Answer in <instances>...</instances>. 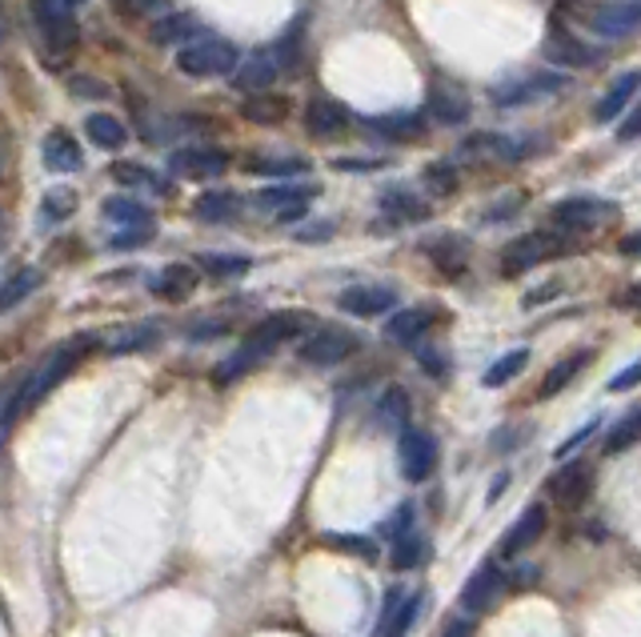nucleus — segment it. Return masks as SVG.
<instances>
[{
	"label": "nucleus",
	"instance_id": "60",
	"mask_svg": "<svg viewBox=\"0 0 641 637\" xmlns=\"http://www.w3.org/2000/svg\"><path fill=\"white\" fill-rule=\"evenodd\" d=\"M617 306H621V309H641V285H629V289L617 297Z\"/></svg>",
	"mask_w": 641,
	"mask_h": 637
},
{
	"label": "nucleus",
	"instance_id": "63",
	"mask_svg": "<svg viewBox=\"0 0 641 637\" xmlns=\"http://www.w3.org/2000/svg\"><path fill=\"white\" fill-rule=\"evenodd\" d=\"M61 4H65V9H80V4H85V0H61Z\"/></svg>",
	"mask_w": 641,
	"mask_h": 637
},
{
	"label": "nucleus",
	"instance_id": "56",
	"mask_svg": "<svg viewBox=\"0 0 641 637\" xmlns=\"http://www.w3.org/2000/svg\"><path fill=\"white\" fill-rule=\"evenodd\" d=\"M406 525H413V505H401V509H397V518L385 525V537H397V533H406Z\"/></svg>",
	"mask_w": 641,
	"mask_h": 637
},
{
	"label": "nucleus",
	"instance_id": "1",
	"mask_svg": "<svg viewBox=\"0 0 641 637\" xmlns=\"http://www.w3.org/2000/svg\"><path fill=\"white\" fill-rule=\"evenodd\" d=\"M92 349H97V337L92 333H80V337H68V341H61V346L49 353V358L40 361L37 369L28 373L25 381H21V389L16 393H9V405H4V429H13L16 417H21V410H28V405H37L40 398H49L61 381H65L68 373L77 369L80 361L89 358Z\"/></svg>",
	"mask_w": 641,
	"mask_h": 637
},
{
	"label": "nucleus",
	"instance_id": "12",
	"mask_svg": "<svg viewBox=\"0 0 641 637\" xmlns=\"http://www.w3.org/2000/svg\"><path fill=\"white\" fill-rule=\"evenodd\" d=\"M425 113H430L437 125L458 129V125H465V120L473 117V101H470V93H465L461 84H453V80H437V84H430Z\"/></svg>",
	"mask_w": 641,
	"mask_h": 637
},
{
	"label": "nucleus",
	"instance_id": "44",
	"mask_svg": "<svg viewBox=\"0 0 641 637\" xmlns=\"http://www.w3.org/2000/svg\"><path fill=\"white\" fill-rule=\"evenodd\" d=\"M73 212H77V193L73 188H53V193H44V200H40V221L44 225L68 221Z\"/></svg>",
	"mask_w": 641,
	"mask_h": 637
},
{
	"label": "nucleus",
	"instance_id": "13",
	"mask_svg": "<svg viewBox=\"0 0 641 637\" xmlns=\"http://www.w3.org/2000/svg\"><path fill=\"white\" fill-rule=\"evenodd\" d=\"M377 209L389 225H421V221L430 217V205H425L409 185H401V181H393V185L381 188Z\"/></svg>",
	"mask_w": 641,
	"mask_h": 637
},
{
	"label": "nucleus",
	"instance_id": "25",
	"mask_svg": "<svg viewBox=\"0 0 641 637\" xmlns=\"http://www.w3.org/2000/svg\"><path fill=\"white\" fill-rule=\"evenodd\" d=\"M40 160H44V169L68 177V173H80L85 153H80V145L65 133V129H53V133L44 136V145H40Z\"/></svg>",
	"mask_w": 641,
	"mask_h": 637
},
{
	"label": "nucleus",
	"instance_id": "24",
	"mask_svg": "<svg viewBox=\"0 0 641 637\" xmlns=\"http://www.w3.org/2000/svg\"><path fill=\"white\" fill-rule=\"evenodd\" d=\"M241 209H245V200L236 197L233 188H209L193 200V217L205 225H229L241 217Z\"/></svg>",
	"mask_w": 641,
	"mask_h": 637
},
{
	"label": "nucleus",
	"instance_id": "18",
	"mask_svg": "<svg viewBox=\"0 0 641 637\" xmlns=\"http://www.w3.org/2000/svg\"><path fill=\"white\" fill-rule=\"evenodd\" d=\"M550 497L562 509H577V505L586 502L589 493H593V469L589 465H581V461H574V465H565V469H557L550 478Z\"/></svg>",
	"mask_w": 641,
	"mask_h": 637
},
{
	"label": "nucleus",
	"instance_id": "47",
	"mask_svg": "<svg viewBox=\"0 0 641 637\" xmlns=\"http://www.w3.org/2000/svg\"><path fill=\"white\" fill-rule=\"evenodd\" d=\"M589 13H593L589 0H557L553 4V21L557 25H565V21H589Z\"/></svg>",
	"mask_w": 641,
	"mask_h": 637
},
{
	"label": "nucleus",
	"instance_id": "31",
	"mask_svg": "<svg viewBox=\"0 0 641 637\" xmlns=\"http://www.w3.org/2000/svg\"><path fill=\"white\" fill-rule=\"evenodd\" d=\"M205 32V25L196 21L193 13H169V16H157V25H153V40L157 44H189L193 37H201Z\"/></svg>",
	"mask_w": 641,
	"mask_h": 637
},
{
	"label": "nucleus",
	"instance_id": "6",
	"mask_svg": "<svg viewBox=\"0 0 641 637\" xmlns=\"http://www.w3.org/2000/svg\"><path fill=\"white\" fill-rule=\"evenodd\" d=\"M309 325H313V321L305 317V313H293V309H285V313H269V317H261L257 325H253L241 349H249L253 358L265 361L273 349L285 346V341H302L305 333H309Z\"/></svg>",
	"mask_w": 641,
	"mask_h": 637
},
{
	"label": "nucleus",
	"instance_id": "23",
	"mask_svg": "<svg viewBox=\"0 0 641 637\" xmlns=\"http://www.w3.org/2000/svg\"><path fill=\"white\" fill-rule=\"evenodd\" d=\"M421 606V594H401V589H389L385 598V610H381V622L373 625V637H406V629L413 625Z\"/></svg>",
	"mask_w": 641,
	"mask_h": 637
},
{
	"label": "nucleus",
	"instance_id": "34",
	"mask_svg": "<svg viewBox=\"0 0 641 637\" xmlns=\"http://www.w3.org/2000/svg\"><path fill=\"white\" fill-rule=\"evenodd\" d=\"M317 185H297V181H277V185L261 188L257 197H253V205L257 209H269L277 217V212L285 209V205H297V200H313Z\"/></svg>",
	"mask_w": 641,
	"mask_h": 637
},
{
	"label": "nucleus",
	"instance_id": "16",
	"mask_svg": "<svg viewBox=\"0 0 641 637\" xmlns=\"http://www.w3.org/2000/svg\"><path fill=\"white\" fill-rule=\"evenodd\" d=\"M337 306L354 317H381L397 309V289L393 285H349L337 297Z\"/></svg>",
	"mask_w": 641,
	"mask_h": 637
},
{
	"label": "nucleus",
	"instance_id": "42",
	"mask_svg": "<svg viewBox=\"0 0 641 637\" xmlns=\"http://www.w3.org/2000/svg\"><path fill=\"white\" fill-rule=\"evenodd\" d=\"M425 188H430L433 197H449V193H458L461 177H458V165L453 160H430L425 165V173H421Z\"/></svg>",
	"mask_w": 641,
	"mask_h": 637
},
{
	"label": "nucleus",
	"instance_id": "9",
	"mask_svg": "<svg viewBox=\"0 0 641 637\" xmlns=\"http://www.w3.org/2000/svg\"><path fill=\"white\" fill-rule=\"evenodd\" d=\"M172 173L189 177V181H221L229 173V157L217 145H184L169 157Z\"/></svg>",
	"mask_w": 641,
	"mask_h": 637
},
{
	"label": "nucleus",
	"instance_id": "38",
	"mask_svg": "<svg viewBox=\"0 0 641 637\" xmlns=\"http://www.w3.org/2000/svg\"><path fill=\"white\" fill-rule=\"evenodd\" d=\"M393 566L397 570H418L421 561L430 558V542L421 537V533H413V530H406V533H397L393 537Z\"/></svg>",
	"mask_w": 641,
	"mask_h": 637
},
{
	"label": "nucleus",
	"instance_id": "59",
	"mask_svg": "<svg viewBox=\"0 0 641 637\" xmlns=\"http://www.w3.org/2000/svg\"><path fill=\"white\" fill-rule=\"evenodd\" d=\"M333 545H341V549H357V554H366V558H373V549H369V542H361V537H329Z\"/></svg>",
	"mask_w": 641,
	"mask_h": 637
},
{
	"label": "nucleus",
	"instance_id": "10",
	"mask_svg": "<svg viewBox=\"0 0 641 637\" xmlns=\"http://www.w3.org/2000/svg\"><path fill=\"white\" fill-rule=\"evenodd\" d=\"M401 473L406 481H430L433 469H437V438L425 433V429H401Z\"/></svg>",
	"mask_w": 641,
	"mask_h": 637
},
{
	"label": "nucleus",
	"instance_id": "46",
	"mask_svg": "<svg viewBox=\"0 0 641 637\" xmlns=\"http://www.w3.org/2000/svg\"><path fill=\"white\" fill-rule=\"evenodd\" d=\"M253 365H257V358H253L249 349H236V353H229V358L213 369V381H217V386H229V381H236V377H245Z\"/></svg>",
	"mask_w": 641,
	"mask_h": 637
},
{
	"label": "nucleus",
	"instance_id": "62",
	"mask_svg": "<svg viewBox=\"0 0 641 637\" xmlns=\"http://www.w3.org/2000/svg\"><path fill=\"white\" fill-rule=\"evenodd\" d=\"M77 93L80 96H105V89H101V80H77Z\"/></svg>",
	"mask_w": 641,
	"mask_h": 637
},
{
	"label": "nucleus",
	"instance_id": "2",
	"mask_svg": "<svg viewBox=\"0 0 641 637\" xmlns=\"http://www.w3.org/2000/svg\"><path fill=\"white\" fill-rule=\"evenodd\" d=\"M177 68H181L184 77H196V80L225 77V73H236V68H241V53H236L233 40L201 32V37H193L189 44L177 49Z\"/></svg>",
	"mask_w": 641,
	"mask_h": 637
},
{
	"label": "nucleus",
	"instance_id": "19",
	"mask_svg": "<svg viewBox=\"0 0 641 637\" xmlns=\"http://www.w3.org/2000/svg\"><path fill=\"white\" fill-rule=\"evenodd\" d=\"M546 53H550L553 65H565V68H589V65H598V61H602L598 49H589L586 40H577L574 32H569L565 25H557V21H553V28H550Z\"/></svg>",
	"mask_w": 641,
	"mask_h": 637
},
{
	"label": "nucleus",
	"instance_id": "15",
	"mask_svg": "<svg viewBox=\"0 0 641 637\" xmlns=\"http://www.w3.org/2000/svg\"><path fill=\"white\" fill-rule=\"evenodd\" d=\"M354 125V113L333 101V96H313L309 105H305V129L317 136V141H333L341 136L345 129Z\"/></svg>",
	"mask_w": 641,
	"mask_h": 637
},
{
	"label": "nucleus",
	"instance_id": "36",
	"mask_svg": "<svg viewBox=\"0 0 641 637\" xmlns=\"http://www.w3.org/2000/svg\"><path fill=\"white\" fill-rule=\"evenodd\" d=\"M157 341H161L157 321H141V325H132V329L120 333L117 341L108 346V353H113V358H125V353H144V349H153Z\"/></svg>",
	"mask_w": 641,
	"mask_h": 637
},
{
	"label": "nucleus",
	"instance_id": "50",
	"mask_svg": "<svg viewBox=\"0 0 641 637\" xmlns=\"http://www.w3.org/2000/svg\"><path fill=\"white\" fill-rule=\"evenodd\" d=\"M641 136V101L633 108H629L626 117L617 120V141H621V145H629V141H638Z\"/></svg>",
	"mask_w": 641,
	"mask_h": 637
},
{
	"label": "nucleus",
	"instance_id": "48",
	"mask_svg": "<svg viewBox=\"0 0 641 637\" xmlns=\"http://www.w3.org/2000/svg\"><path fill=\"white\" fill-rule=\"evenodd\" d=\"M169 9V0H117L120 16H161Z\"/></svg>",
	"mask_w": 641,
	"mask_h": 637
},
{
	"label": "nucleus",
	"instance_id": "5",
	"mask_svg": "<svg viewBox=\"0 0 641 637\" xmlns=\"http://www.w3.org/2000/svg\"><path fill=\"white\" fill-rule=\"evenodd\" d=\"M33 25L49 53L68 56L80 49V25L73 21V9H65L61 0H33Z\"/></svg>",
	"mask_w": 641,
	"mask_h": 637
},
{
	"label": "nucleus",
	"instance_id": "35",
	"mask_svg": "<svg viewBox=\"0 0 641 637\" xmlns=\"http://www.w3.org/2000/svg\"><path fill=\"white\" fill-rule=\"evenodd\" d=\"M589 361H593V353H589V349H581V353H574V358L557 361V365H553V369L541 377V389H537V398H557V393H562V389L574 381L577 373L586 369Z\"/></svg>",
	"mask_w": 641,
	"mask_h": 637
},
{
	"label": "nucleus",
	"instance_id": "54",
	"mask_svg": "<svg viewBox=\"0 0 641 637\" xmlns=\"http://www.w3.org/2000/svg\"><path fill=\"white\" fill-rule=\"evenodd\" d=\"M333 169H341V173H377L381 160H349V157H337V160H333Z\"/></svg>",
	"mask_w": 641,
	"mask_h": 637
},
{
	"label": "nucleus",
	"instance_id": "4",
	"mask_svg": "<svg viewBox=\"0 0 641 637\" xmlns=\"http://www.w3.org/2000/svg\"><path fill=\"white\" fill-rule=\"evenodd\" d=\"M361 349V337L349 329H341V325H317V329H309L302 337V346H297V353H302L305 365H317V369H333V365H341V361H349Z\"/></svg>",
	"mask_w": 641,
	"mask_h": 637
},
{
	"label": "nucleus",
	"instance_id": "32",
	"mask_svg": "<svg viewBox=\"0 0 641 637\" xmlns=\"http://www.w3.org/2000/svg\"><path fill=\"white\" fill-rule=\"evenodd\" d=\"M85 133H89L92 145L108 148V153L125 148V141H129V129H125V120L113 117V113H92V117H85Z\"/></svg>",
	"mask_w": 641,
	"mask_h": 637
},
{
	"label": "nucleus",
	"instance_id": "14",
	"mask_svg": "<svg viewBox=\"0 0 641 637\" xmlns=\"http://www.w3.org/2000/svg\"><path fill=\"white\" fill-rule=\"evenodd\" d=\"M565 80L553 77V73H537V77H525V80H501L489 89V101L498 108H513V105H525V101H537V96H550L557 93Z\"/></svg>",
	"mask_w": 641,
	"mask_h": 637
},
{
	"label": "nucleus",
	"instance_id": "57",
	"mask_svg": "<svg viewBox=\"0 0 641 637\" xmlns=\"http://www.w3.org/2000/svg\"><path fill=\"white\" fill-rule=\"evenodd\" d=\"M225 329H229L225 321H205V325H193V329H189V337H193V341H205V337H221Z\"/></svg>",
	"mask_w": 641,
	"mask_h": 637
},
{
	"label": "nucleus",
	"instance_id": "61",
	"mask_svg": "<svg viewBox=\"0 0 641 637\" xmlns=\"http://www.w3.org/2000/svg\"><path fill=\"white\" fill-rule=\"evenodd\" d=\"M621 252H626V257H641V229L629 233V237H621Z\"/></svg>",
	"mask_w": 641,
	"mask_h": 637
},
{
	"label": "nucleus",
	"instance_id": "52",
	"mask_svg": "<svg viewBox=\"0 0 641 637\" xmlns=\"http://www.w3.org/2000/svg\"><path fill=\"white\" fill-rule=\"evenodd\" d=\"M598 425H602V421H598V417H589V421L581 425L577 433H569V438H565L562 445H557V457H569V453H574L577 445H586V441L593 438V433H598Z\"/></svg>",
	"mask_w": 641,
	"mask_h": 637
},
{
	"label": "nucleus",
	"instance_id": "26",
	"mask_svg": "<svg viewBox=\"0 0 641 637\" xmlns=\"http://www.w3.org/2000/svg\"><path fill=\"white\" fill-rule=\"evenodd\" d=\"M546 525H550V518H546V505H529L522 518L513 521L510 530H505V537H501V554H522V549H529V545L541 542V533H546Z\"/></svg>",
	"mask_w": 641,
	"mask_h": 637
},
{
	"label": "nucleus",
	"instance_id": "30",
	"mask_svg": "<svg viewBox=\"0 0 641 637\" xmlns=\"http://www.w3.org/2000/svg\"><path fill=\"white\" fill-rule=\"evenodd\" d=\"M241 169L253 177H273V181H293V177H305L309 173V160L305 157H245L241 160Z\"/></svg>",
	"mask_w": 641,
	"mask_h": 637
},
{
	"label": "nucleus",
	"instance_id": "3",
	"mask_svg": "<svg viewBox=\"0 0 641 637\" xmlns=\"http://www.w3.org/2000/svg\"><path fill=\"white\" fill-rule=\"evenodd\" d=\"M569 249H577V233H569V229H537V233H525V237H517L505 249V257H501V273L510 277V273H525V269L541 265V261H550V257H565Z\"/></svg>",
	"mask_w": 641,
	"mask_h": 637
},
{
	"label": "nucleus",
	"instance_id": "37",
	"mask_svg": "<svg viewBox=\"0 0 641 637\" xmlns=\"http://www.w3.org/2000/svg\"><path fill=\"white\" fill-rule=\"evenodd\" d=\"M638 441H641V405H638V410H629L626 417H621V421H617L614 429L605 433L602 453H605V457H617V453H626L629 445H638Z\"/></svg>",
	"mask_w": 641,
	"mask_h": 637
},
{
	"label": "nucleus",
	"instance_id": "41",
	"mask_svg": "<svg viewBox=\"0 0 641 637\" xmlns=\"http://www.w3.org/2000/svg\"><path fill=\"white\" fill-rule=\"evenodd\" d=\"M196 265L205 269L209 277H245L253 269L249 257H233V252H201Z\"/></svg>",
	"mask_w": 641,
	"mask_h": 637
},
{
	"label": "nucleus",
	"instance_id": "11",
	"mask_svg": "<svg viewBox=\"0 0 641 637\" xmlns=\"http://www.w3.org/2000/svg\"><path fill=\"white\" fill-rule=\"evenodd\" d=\"M441 321V309L437 306H413V309H393L389 321H385V337L393 346H421L425 333Z\"/></svg>",
	"mask_w": 641,
	"mask_h": 637
},
{
	"label": "nucleus",
	"instance_id": "45",
	"mask_svg": "<svg viewBox=\"0 0 641 637\" xmlns=\"http://www.w3.org/2000/svg\"><path fill=\"white\" fill-rule=\"evenodd\" d=\"M113 177H117L120 185H149V188H161V193H169V185H161V177L153 169H144L137 160H117L113 165Z\"/></svg>",
	"mask_w": 641,
	"mask_h": 637
},
{
	"label": "nucleus",
	"instance_id": "40",
	"mask_svg": "<svg viewBox=\"0 0 641 637\" xmlns=\"http://www.w3.org/2000/svg\"><path fill=\"white\" fill-rule=\"evenodd\" d=\"M37 289H40V273H37V269H16L13 277L4 281V289H0V309H4V313H13V309L28 297V292H37Z\"/></svg>",
	"mask_w": 641,
	"mask_h": 637
},
{
	"label": "nucleus",
	"instance_id": "43",
	"mask_svg": "<svg viewBox=\"0 0 641 637\" xmlns=\"http://www.w3.org/2000/svg\"><path fill=\"white\" fill-rule=\"evenodd\" d=\"M377 417L381 425H389V429H409V398L406 389H385L381 393V405H377Z\"/></svg>",
	"mask_w": 641,
	"mask_h": 637
},
{
	"label": "nucleus",
	"instance_id": "28",
	"mask_svg": "<svg viewBox=\"0 0 641 637\" xmlns=\"http://www.w3.org/2000/svg\"><path fill=\"white\" fill-rule=\"evenodd\" d=\"M196 289V269L184 265V261H172L157 273V277L149 281V292L161 297V301H189Z\"/></svg>",
	"mask_w": 641,
	"mask_h": 637
},
{
	"label": "nucleus",
	"instance_id": "8",
	"mask_svg": "<svg viewBox=\"0 0 641 637\" xmlns=\"http://www.w3.org/2000/svg\"><path fill=\"white\" fill-rule=\"evenodd\" d=\"M586 25L602 40L633 37V32H641V0H605V4H593Z\"/></svg>",
	"mask_w": 641,
	"mask_h": 637
},
{
	"label": "nucleus",
	"instance_id": "17",
	"mask_svg": "<svg viewBox=\"0 0 641 637\" xmlns=\"http://www.w3.org/2000/svg\"><path fill=\"white\" fill-rule=\"evenodd\" d=\"M421 252L430 257V265L446 277H461L470 269V245L461 233H441V237H430L421 245Z\"/></svg>",
	"mask_w": 641,
	"mask_h": 637
},
{
	"label": "nucleus",
	"instance_id": "21",
	"mask_svg": "<svg viewBox=\"0 0 641 637\" xmlns=\"http://www.w3.org/2000/svg\"><path fill=\"white\" fill-rule=\"evenodd\" d=\"M425 117L430 113H381V117H361L357 125L381 141H418L425 133Z\"/></svg>",
	"mask_w": 641,
	"mask_h": 637
},
{
	"label": "nucleus",
	"instance_id": "7",
	"mask_svg": "<svg viewBox=\"0 0 641 637\" xmlns=\"http://www.w3.org/2000/svg\"><path fill=\"white\" fill-rule=\"evenodd\" d=\"M617 212V205L614 200H602V197H565V200H557L550 209V225H557V229H569V233H589V229H598L602 221H610Z\"/></svg>",
	"mask_w": 641,
	"mask_h": 637
},
{
	"label": "nucleus",
	"instance_id": "58",
	"mask_svg": "<svg viewBox=\"0 0 641 637\" xmlns=\"http://www.w3.org/2000/svg\"><path fill=\"white\" fill-rule=\"evenodd\" d=\"M557 292H562V285H546V289H534V292H525V309L541 306V301H550V297H557Z\"/></svg>",
	"mask_w": 641,
	"mask_h": 637
},
{
	"label": "nucleus",
	"instance_id": "55",
	"mask_svg": "<svg viewBox=\"0 0 641 637\" xmlns=\"http://www.w3.org/2000/svg\"><path fill=\"white\" fill-rule=\"evenodd\" d=\"M413 349H418V361L433 377H446V358H437V349H425V346H413Z\"/></svg>",
	"mask_w": 641,
	"mask_h": 637
},
{
	"label": "nucleus",
	"instance_id": "29",
	"mask_svg": "<svg viewBox=\"0 0 641 637\" xmlns=\"http://www.w3.org/2000/svg\"><path fill=\"white\" fill-rule=\"evenodd\" d=\"M289 113H293V101L281 93H253L241 105V117L249 120V125H281Z\"/></svg>",
	"mask_w": 641,
	"mask_h": 637
},
{
	"label": "nucleus",
	"instance_id": "39",
	"mask_svg": "<svg viewBox=\"0 0 641 637\" xmlns=\"http://www.w3.org/2000/svg\"><path fill=\"white\" fill-rule=\"evenodd\" d=\"M525 365H529V349H510L505 358H498L489 369H485V386L489 389H501V386H510L513 377H522L525 373Z\"/></svg>",
	"mask_w": 641,
	"mask_h": 637
},
{
	"label": "nucleus",
	"instance_id": "22",
	"mask_svg": "<svg viewBox=\"0 0 641 637\" xmlns=\"http://www.w3.org/2000/svg\"><path fill=\"white\" fill-rule=\"evenodd\" d=\"M505 594V573L498 566H482V570L473 573L465 589H461V610L470 613H482V610H493V601Z\"/></svg>",
	"mask_w": 641,
	"mask_h": 637
},
{
	"label": "nucleus",
	"instance_id": "49",
	"mask_svg": "<svg viewBox=\"0 0 641 637\" xmlns=\"http://www.w3.org/2000/svg\"><path fill=\"white\" fill-rule=\"evenodd\" d=\"M153 237V229H117L113 237H108V249H117V252H125V249H141L144 240Z\"/></svg>",
	"mask_w": 641,
	"mask_h": 637
},
{
	"label": "nucleus",
	"instance_id": "27",
	"mask_svg": "<svg viewBox=\"0 0 641 637\" xmlns=\"http://www.w3.org/2000/svg\"><path fill=\"white\" fill-rule=\"evenodd\" d=\"M641 93V68H629V73H621V77L605 89V96L598 101V108H593V117H598V125H610V120H617L621 113L629 108V101Z\"/></svg>",
	"mask_w": 641,
	"mask_h": 637
},
{
	"label": "nucleus",
	"instance_id": "33",
	"mask_svg": "<svg viewBox=\"0 0 641 637\" xmlns=\"http://www.w3.org/2000/svg\"><path fill=\"white\" fill-rule=\"evenodd\" d=\"M101 212H105L108 225L117 229H153V212L144 209L137 197H108Z\"/></svg>",
	"mask_w": 641,
	"mask_h": 637
},
{
	"label": "nucleus",
	"instance_id": "51",
	"mask_svg": "<svg viewBox=\"0 0 641 637\" xmlns=\"http://www.w3.org/2000/svg\"><path fill=\"white\" fill-rule=\"evenodd\" d=\"M525 205L522 193H513V197H505L501 205H493V209L485 212V225H498V221H510V217H517V209Z\"/></svg>",
	"mask_w": 641,
	"mask_h": 637
},
{
	"label": "nucleus",
	"instance_id": "53",
	"mask_svg": "<svg viewBox=\"0 0 641 637\" xmlns=\"http://www.w3.org/2000/svg\"><path fill=\"white\" fill-rule=\"evenodd\" d=\"M633 386H641V358L633 361V365H626L617 377H610V393H626V389H633Z\"/></svg>",
	"mask_w": 641,
	"mask_h": 637
},
{
	"label": "nucleus",
	"instance_id": "20",
	"mask_svg": "<svg viewBox=\"0 0 641 637\" xmlns=\"http://www.w3.org/2000/svg\"><path fill=\"white\" fill-rule=\"evenodd\" d=\"M281 73H285V68H281V61H277L273 49H261V53H253L249 61L233 73V89H241L245 96L269 93V84H277Z\"/></svg>",
	"mask_w": 641,
	"mask_h": 637
}]
</instances>
